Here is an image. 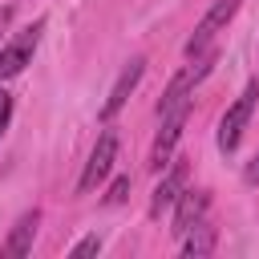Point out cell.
<instances>
[{
    "instance_id": "6da1fadb",
    "label": "cell",
    "mask_w": 259,
    "mask_h": 259,
    "mask_svg": "<svg viewBox=\"0 0 259 259\" xmlns=\"http://www.w3.org/2000/svg\"><path fill=\"white\" fill-rule=\"evenodd\" d=\"M255 101H259V81H247V89L235 97V105H231V109L223 113V121H219V150H223V154L239 150L243 130H247V121H251V113H255Z\"/></svg>"
},
{
    "instance_id": "7a4b0ae2",
    "label": "cell",
    "mask_w": 259,
    "mask_h": 259,
    "mask_svg": "<svg viewBox=\"0 0 259 259\" xmlns=\"http://www.w3.org/2000/svg\"><path fill=\"white\" fill-rule=\"evenodd\" d=\"M113 162H117V134H113V130H105V134L97 138V146H93V154H89L85 170H81V182H77V190H81V194L97 190V186L109 178Z\"/></svg>"
},
{
    "instance_id": "3957f363",
    "label": "cell",
    "mask_w": 259,
    "mask_h": 259,
    "mask_svg": "<svg viewBox=\"0 0 259 259\" xmlns=\"http://www.w3.org/2000/svg\"><path fill=\"white\" fill-rule=\"evenodd\" d=\"M186 117H190V101H182V105H174V109L162 113V130H158L154 150H150V170H162V166L170 162V154H174V146H178V138H182Z\"/></svg>"
},
{
    "instance_id": "277c9868",
    "label": "cell",
    "mask_w": 259,
    "mask_h": 259,
    "mask_svg": "<svg viewBox=\"0 0 259 259\" xmlns=\"http://www.w3.org/2000/svg\"><path fill=\"white\" fill-rule=\"evenodd\" d=\"M210 65H214V53H210V49H206L202 57H194V65H186V69H182V73L170 81V89L162 93V101H158V117H162L166 109H174V105L190 101V89H194V85H198V81L210 73Z\"/></svg>"
},
{
    "instance_id": "5b68a950",
    "label": "cell",
    "mask_w": 259,
    "mask_h": 259,
    "mask_svg": "<svg viewBox=\"0 0 259 259\" xmlns=\"http://www.w3.org/2000/svg\"><path fill=\"white\" fill-rule=\"evenodd\" d=\"M235 12H239V0H214V4H210V12L198 20L194 36L186 40V57H202V53L210 49L214 32H219V28H227V20H231Z\"/></svg>"
},
{
    "instance_id": "8992f818",
    "label": "cell",
    "mask_w": 259,
    "mask_h": 259,
    "mask_svg": "<svg viewBox=\"0 0 259 259\" xmlns=\"http://www.w3.org/2000/svg\"><path fill=\"white\" fill-rule=\"evenodd\" d=\"M40 32H45V24L36 20L32 28H24L12 45H4L0 49V81H8V77H16L28 61H32V53H36V40H40Z\"/></svg>"
},
{
    "instance_id": "52a82bcc",
    "label": "cell",
    "mask_w": 259,
    "mask_h": 259,
    "mask_svg": "<svg viewBox=\"0 0 259 259\" xmlns=\"http://www.w3.org/2000/svg\"><path fill=\"white\" fill-rule=\"evenodd\" d=\"M142 73H146V61L142 57H134L125 69H121V77L113 81V89H109V97H105V105H101V117L109 121V117H117V109L130 101V93L138 89V81H142Z\"/></svg>"
},
{
    "instance_id": "ba28073f",
    "label": "cell",
    "mask_w": 259,
    "mask_h": 259,
    "mask_svg": "<svg viewBox=\"0 0 259 259\" xmlns=\"http://www.w3.org/2000/svg\"><path fill=\"white\" fill-rule=\"evenodd\" d=\"M206 206H210L206 190H182V194H178V202H174V227H170V231L182 239V235H186V231L206 214Z\"/></svg>"
},
{
    "instance_id": "9c48e42d",
    "label": "cell",
    "mask_w": 259,
    "mask_h": 259,
    "mask_svg": "<svg viewBox=\"0 0 259 259\" xmlns=\"http://www.w3.org/2000/svg\"><path fill=\"white\" fill-rule=\"evenodd\" d=\"M182 182H186V166H170L166 178H162V182L154 186V194H150V219H162V210H170V206L178 202Z\"/></svg>"
},
{
    "instance_id": "30bf717a",
    "label": "cell",
    "mask_w": 259,
    "mask_h": 259,
    "mask_svg": "<svg viewBox=\"0 0 259 259\" xmlns=\"http://www.w3.org/2000/svg\"><path fill=\"white\" fill-rule=\"evenodd\" d=\"M36 227H40V210H24V214L16 219L8 243H4V255H8V259L28 255V251H32V239H36Z\"/></svg>"
},
{
    "instance_id": "8fae6325",
    "label": "cell",
    "mask_w": 259,
    "mask_h": 259,
    "mask_svg": "<svg viewBox=\"0 0 259 259\" xmlns=\"http://www.w3.org/2000/svg\"><path fill=\"white\" fill-rule=\"evenodd\" d=\"M214 251V227L206 223V219H198L186 235H182V255L186 259H202V255H210Z\"/></svg>"
},
{
    "instance_id": "7c38bea8",
    "label": "cell",
    "mask_w": 259,
    "mask_h": 259,
    "mask_svg": "<svg viewBox=\"0 0 259 259\" xmlns=\"http://www.w3.org/2000/svg\"><path fill=\"white\" fill-rule=\"evenodd\" d=\"M125 194H130V174H117L113 186H109V194H105V202L117 206V202H125Z\"/></svg>"
},
{
    "instance_id": "4fadbf2b",
    "label": "cell",
    "mask_w": 259,
    "mask_h": 259,
    "mask_svg": "<svg viewBox=\"0 0 259 259\" xmlns=\"http://www.w3.org/2000/svg\"><path fill=\"white\" fill-rule=\"evenodd\" d=\"M97 251H101V239H97V235H85L69 255H73V259H85V255H97Z\"/></svg>"
},
{
    "instance_id": "5bb4252c",
    "label": "cell",
    "mask_w": 259,
    "mask_h": 259,
    "mask_svg": "<svg viewBox=\"0 0 259 259\" xmlns=\"http://www.w3.org/2000/svg\"><path fill=\"white\" fill-rule=\"evenodd\" d=\"M8 117H12V97L0 89V134H4V125H8Z\"/></svg>"
},
{
    "instance_id": "9a60e30c",
    "label": "cell",
    "mask_w": 259,
    "mask_h": 259,
    "mask_svg": "<svg viewBox=\"0 0 259 259\" xmlns=\"http://www.w3.org/2000/svg\"><path fill=\"white\" fill-rule=\"evenodd\" d=\"M243 178H247L251 186H259V154H255V158L247 162V170H243Z\"/></svg>"
}]
</instances>
